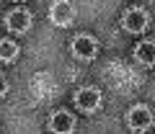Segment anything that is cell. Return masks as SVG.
Returning a JSON list of instances; mask_svg holds the SVG:
<instances>
[{
  "label": "cell",
  "mask_w": 155,
  "mask_h": 134,
  "mask_svg": "<svg viewBox=\"0 0 155 134\" xmlns=\"http://www.w3.org/2000/svg\"><path fill=\"white\" fill-rule=\"evenodd\" d=\"M8 93V80H5V75H0V98Z\"/></svg>",
  "instance_id": "30bf717a"
},
{
  "label": "cell",
  "mask_w": 155,
  "mask_h": 134,
  "mask_svg": "<svg viewBox=\"0 0 155 134\" xmlns=\"http://www.w3.org/2000/svg\"><path fill=\"white\" fill-rule=\"evenodd\" d=\"M70 49H72V54H75L78 59H93V57L98 54V44H96V39L88 36V34H78L75 39H72Z\"/></svg>",
  "instance_id": "7a4b0ae2"
},
{
  "label": "cell",
  "mask_w": 155,
  "mask_h": 134,
  "mask_svg": "<svg viewBox=\"0 0 155 134\" xmlns=\"http://www.w3.org/2000/svg\"><path fill=\"white\" fill-rule=\"evenodd\" d=\"M18 57V44L8 39H0V62H13Z\"/></svg>",
  "instance_id": "9c48e42d"
},
{
  "label": "cell",
  "mask_w": 155,
  "mask_h": 134,
  "mask_svg": "<svg viewBox=\"0 0 155 134\" xmlns=\"http://www.w3.org/2000/svg\"><path fill=\"white\" fill-rule=\"evenodd\" d=\"M147 23H150V16L142 8H127V13H124V18H122L124 31H129V34H142L145 28H147Z\"/></svg>",
  "instance_id": "6da1fadb"
},
{
  "label": "cell",
  "mask_w": 155,
  "mask_h": 134,
  "mask_svg": "<svg viewBox=\"0 0 155 134\" xmlns=\"http://www.w3.org/2000/svg\"><path fill=\"white\" fill-rule=\"evenodd\" d=\"M75 106L83 113H93L96 108L101 106V93L96 88H80L75 93Z\"/></svg>",
  "instance_id": "5b68a950"
},
{
  "label": "cell",
  "mask_w": 155,
  "mask_h": 134,
  "mask_svg": "<svg viewBox=\"0 0 155 134\" xmlns=\"http://www.w3.org/2000/svg\"><path fill=\"white\" fill-rule=\"evenodd\" d=\"M49 21L54 23V26H67V23L72 21V5H70V0H54V3H52Z\"/></svg>",
  "instance_id": "8992f818"
},
{
  "label": "cell",
  "mask_w": 155,
  "mask_h": 134,
  "mask_svg": "<svg viewBox=\"0 0 155 134\" xmlns=\"http://www.w3.org/2000/svg\"><path fill=\"white\" fill-rule=\"evenodd\" d=\"M75 129V119L72 113L67 111H54L49 119V132H57V134H65V132H72Z\"/></svg>",
  "instance_id": "52a82bcc"
},
{
  "label": "cell",
  "mask_w": 155,
  "mask_h": 134,
  "mask_svg": "<svg viewBox=\"0 0 155 134\" xmlns=\"http://www.w3.org/2000/svg\"><path fill=\"white\" fill-rule=\"evenodd\" d=\"M134 57H137L140 65L153 67L155 65V41H140V44L134 46Z\"/></svg>",
  "instance_id": "ba28073f"
},
{
  "label": "cell",
  "mask_w": 155,
  "mask_h": 134,
  "mask_svg": "<svg viewBox=\"0 0 155 134\" xmlns=\"http://www.w3.org/2000/svg\"><path fill=\"white\" fill-rule=\"evenodd\" d=\"M127 124H129L132 132H145V129L153 126V111H150L147 106H134V108H129Z\"/></svg>",
  "instance_id": "3957f363"
},
{
  "label": "cell",
  "mask_w": 155,
  "mask_h": 134,
  "mask_svg": "<svg viewBox=\"0 0 155 134\" xmlns=\"http://www.w3.org/2000/svg\"><path fill=\"white\" fill-rule=\"evenodd\" d=\"M5 28L13 34H26L31 28V13L23 11V8H13L5 16Z\"/></svg>",
  "instance_id": "277c9868"
}]
</instances>
